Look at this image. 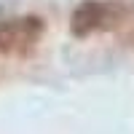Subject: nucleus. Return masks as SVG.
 Returning <instances> with one entry per match:
<instances>
[{
    "mask_svg": "<svg viewBox=\"0 0 134 134\" xmlns=\"http://www.w3.org/2000/svg\"><path fill=\"white\" fill-rule=\"evenodd\" d=\"M124 19V5L107 3V0H81L70 14V32L75 38H88L91 32L110 30L121 24Z\"/></svg>",
    "mask_w": 134,
    "mask_h": 134,
    "instance_id": "obj_1",
    "label": "nucleus"
},
{
    "mask_svg": "<svg viewBox=\"0 0 134 134\" xmlns=\"http://www.w3.org/2000/svg\"><path fill=\"white\" fill-rule=\"evenodd\" d=\"M43 19L30 14V16H14V19H0V51L3 54H16L24 57L38 46L43 35Z\"/></svg>",
    "mask_w": 134,
    "mask_h": 134,
    "instance_id": "obj_2",
    "label": "nucleus"
}]
</instances>
